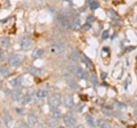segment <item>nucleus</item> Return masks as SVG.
<instances>
[{"instance_id": "1", "label": "nucleus", "mask_w": 137, "mask_h": 128, "mask_svg": "<svg viewBox=\"0 0 137 128\" xmlns=\"http://www.w3.org/2000/svg\"><path fill=\"white\" fill-rule=\"evenodd\" d=\"M8 63L9 65L14 66V68H17L22 63H23V56L18 53H13L8 58Z\"/></svg>"}, {"instance_id": "2", "label": "nucleus", "mask_w": 137, "mask_h": 128, "mask_svg": "<svg viewBox=\"0 0 137 128\" xmlns=\"http://www.w3.org/2000/svg\"><path fill=\"white\" fill-rule=\"evenodd\" d=\"M62 103V96L57 93H54L48 97V104L50 108H58Z\"/></svg>"}, {"instance_id": "3", "label": "nucleus", "mask_w": 137, "mask_h": 128, "mask_svg": "<svg viewBox=\"0 0 137 128\" xmlns=\"http://www.w3.org/2000/svg\"><path fill=\"white\" fill-rule=\"evenodd\" d=\"M57 19H58V23H60L63 27H65V29H71V27H72V22L70 21V18H68V16L60 15V16L57 17Z\"/></svg>"}, {"instance_id": "4", "label": "nucleus", "mask_w": 137, "mask_h": 128, "mask_svg": "<svg viewBox=\"0 0 137 128\" xmlns=\"http://www.w3.org/2000/svg\"><path fill=\"white\" fill-rule=\"evenodd\" d=\"M63 121H64V125L68 127H74L77 125V120L72 114H65L63 118Z\"/></svg>"}, {"instance_id": "5", "label": "nucleus", "mask_w": 137, "mask_h": 128, "mask_svg": "<svg viewBox=\"0 0 137 128\" xmlns=\"http://www.w3.org/2000/svg\"><path fill=\"white\" fill-rule=\"evenodd\" d=\"M19 45H21V48L24 49V50H27L31 48L32 46V40L29 38V37H22L21 40H19Z\"/></svg>"}, {"instance_id": "6", "label": "nucleus", "mask_w": 137, "mask_h": 128, "mask_svg": "<svg viewBox=\"0 0 137 128\" xmlns=\"http://www.w3.org/2000/svg\"><path fill=\"white\" fill-rule=\"evenodd\" d=\"M26 121L30 126H37L38 125V118L34 116L33 113H29L26 117Z\"/></svg>"}, {"instance_id": "7", "label": "nucleus", "mask_w": 137, "mask_h": 128, "mask_svg": "<svg viewBox=\"0 0 137 128\" xmlns=\"http://www.w3.org/2000/svg\"><path fill=\"white\" fill-rule=\"evenodd\" d=\"M64 104H65L66 108H73V105H74L73 97H72L71 95H66V96L64 97Z\"/></svg>"}, {"instance_id": "8", "label": "nucleus", "mask_w": 137, "mask_h": 128, "mask_svg": "<svg viewBox=\"0 0 137 128\" xmlns=\"http://www.w3.org/2000/svg\"><path fill=\"white\" fill-rule=\"evenodd\" d=\"M97 126L101 128H110L111 127V124L105 119H98L97 120Z\"/></svg>"}, {"instance_id": "9", "label": "nucleus", "mask_w": 137, "mask_h": 128, "mask_svg": "<svg viewBox=\"0 0 137 128\" xmlns=\"http://www.w3.org/2000/svg\"><path fill=\"white\" fill-rule=\"evenodd\" d=\"M42 55H43V49H41V48H37L32 53V57L33 58H40Z\"/></svg>"}, {"instance_id": "10", "label": "nucleus", "mask_w": 137, "mask_h": 128, "mask_svg": "<svg viewBox=\"0 0 137 128\" xmlns=\"http://www.w3.org/2000/svg\"><path fill=\"white\" fill-rule=\"evenodd\" d=\"M0 43L2 46H5V47H8V46H10V39L7 35H4V37L0 38Z\"/></svg>"}, {"instance_id": "11", "label": "nucleus", "mask_w": 137, "mask_h": 128, "mask_svg": "<svg viewBox=\"0 0 137 128\" xmlns=\"http://www.w3.org/2000/svg\"><path fill=\"white\" fill-rule=\"evenodd\" d=\"M9 68L7 66V65H1L0 66V74L1 76H4V77H7L9 74Z\"/></svg>"}, {"instance_id": "12", "label": "nucleus", "mask_w": 137, "mask_h": 128, "mask_svg": "<svg viewBox=\"0 0 137 128\" xmlns=\"http://www.w3.org/2000/svg\"><path fill=\"white\" fill-rule=\"evenodd\" d=\"M21 77H17V78H13L10 81H9V84L10 86H13V87H17L18 85H21Z\"/></svg>"}, {"instance_id": "13", "label": "nucleus", "mask_w": 137, "mask_h": 128, "mask_svg": "<svg viewBox=\"0 0 137 128\" xmlns=\"http://www.w3.org/2000/svg\"><path fill=\"white\" fill-rule=\"evenodd\" d=\"M35 95H37L38 98H45V97H47V92L45 89H38Z\"/></svg>"}, {"instance_id": "14", "label": "nucleus", "mask_w": 137, "mask_h": 128, "mask_svg": "<svg viewBox=\"0 0 137 128\" xmlns=\"http://www.w3.org/2000/svg\"><path fill=\"white\" fill-rule=\"evenodd\" d=\"M80 26H81V24H80V19H79L78 17H74V18L72 19V27L77 30V29H79Z\"/></svg>"}, {"instance_id": "15", "label": "nucleus", "mask_w": 137, "mask_h": 128, "mask_svg": "<svg viewBox=\"0 0 137 128\" xmlns=\"http://www.w3.org/2000/svg\"><path fill=\"white\" fill-rule=\"evenodd\" d=\"M29 71H30V73L35 74V76H40V74H41V72H42L40 69H37V68H34V66H31V68L29 69Z\"/></svg>"}, {"instance_id": "16", "label": "nucleus", "mask_w": 137, "mask_h": 128, "mask_svg": "<svg viewBox=\"0 0 137 128\" xmlns=\"http://www.w3.org/2000/svg\"><path fill=\"white\" fill-rule=\"evenodd\" d=\"M80 56H81V60H82L84 62H85V64H86V65H87L88 68H91V62H90V60H89L88 57H86V56L84 55V54H81Z\"/></svg>"}, {"instance_id": "17", "label": "nucleus", "mask_w": 137, "mask_h": 128, "mask_svg": "<svg viewBox=\"0 0 137 128\" xmlns=\"http://www.w3.org/2000/svg\"><path fill=\"white\" fill-rule=\"evenodd\" d=\"M76 73H77L79 77H81V78H84L86 76V73H85V70L82 68H80V66H78L77 69H76Z\"/></svg>"}, {"instance_id": "18", "label": "nucleus", "mask_w": 137, "mask_h": 128, "mask_svg": "<svg viewBox=\"0 0 137 128\" xmlns=\"http://www.w3.org/2000/svg\"><path fill=\"white\" fill-rule=\"evenodd\" d=\"M11 97L15 100V101H19L21 98H22V95L19 92H17V90H14L13 92V94H11Z\"/></svg>"}, {"instance_id": "19", "label": "nucleus", "mask_w": 137, "mask_h": 128, "mask_svg": "<svg viewBox=\"0 0 137 128\" xmlns=\"http://www.w3.org/2000/svg\"><path fill=\"white\" fill-rule=\"evenodd\" d=\"M31 101H32V95H25V96H23V98H22V103H23V104L30 103Z\"/></svg>"}, {"instance_id": "20", "label": "nucleus", "mask_w": 137, "mask_h": 128, "mask_svg": "<svg viewBox=\"0 0 137 128\" xmlns=\"http://www.w3.org/2000/svg\"><path fill=\"white\" fill-rule=\"evenodd\" d=\"M86 121L89 126H94V119L91 118L90 114H86Z\"/></svg>"}, {"instance_id": "21", "label": "nucleus", "mask_w": 137, "mask_h": 128, "mask_svg": "<svg viewBox=\"0 0 137 128\" xmlns=\"http://www.w3.org/2000/svg\"><path fill=\"white\" fill-rule=\"evenodd\" d=\"M89 7H90L91 9L98 8V2H97L96 0H91V1L89 2Z\"/></svg>"}, {"instance_id": "22", "label": "nucleus", "mask_w": 137, "mask_h": 128, "mask_svg": "<svg viewBox=\"0 0 137 128\" xmlns=\"http://www.w3.org/2000/svg\"><path fill=\"white\" fill-rule=\"evenodd\" d=\"M47 124L50 125V126H56L57 125V120L55 119V117H54V118H50V119L47 120Z\"/></svg>"}, {"instance_id": "23", "label": "nucleus", "mask_w": 137, "mask_h": 128, "mask_svg": "<svg viewBox=\"0 0 137 128\" xmlns=\"http://www.w3.org/2000/svg\"><path fill=\"white\" fill-rule=\"evenodd\" d=\"M51 112H53V114H54L55 117H60L61 116V111L57 108H51Z\"/></svg>"}, {"instance_id": "24", "label": "nucleus", "mask_w": 137, "mask_h": 128, "mask_svg": "<svg viewBox=\"0 0 137 128\" xmlns=\"http://www.w3.org/2000/svg\"><path fill=\"white\" fill-rule=\"evenodd\" d=\"M4 119H5V121L6 122H9L10 121V116H9V113L7 111H4Z\"/></svg>"}, {"instance_id": "25", "label": "nucleus", "mask_w": 137, "mask_h": 128, "mask_svg": "<svg viewBox=\"0 0 137 128\" xmlns=\"http://www.w3.org/2000/svg\"><path fill=\"white\" fill-rule=\"evenodd\" d=\"M109 14H110V15H112V18H117V17H118V15H117L115 13H113L112 10H109Z\"/></svg>"}, {"instance_id": "26", "label": "nucleus", "mask_w": 137, "mask_h": 128, "mask_svg": "<svg viewBox=\"0 0 137 128\" xmlns=\"http://www.w3.org/2000/svg\"><path fill=\"white\" fill-rule=\"evenodd\" d=\"M107 34H109V32H107V31L103 32V39H106V38H107Z\"/></svg>"}, {"instance_id": "27", "label": "nucleus", "mask_w": 137, "mask_h": 128, "mask_svg": "<svg viewBox=\"0 0 137 128\" xmlns=\"http://www.w3.org/2000/svg\"><path fill=\"white\" fill-rule=\"evenodd\" d=\"M89 29H90V25H89V24H85V25H84V30H89Z\"/></svg>"}, {"instance_id": "28", "label": "nucleus", "mask_w": 137, "mask_h": 128, "mask_svg": "<svg viewBox=\"0 0 137 128\" xmlns=\"http://www.w3.org/2000/svg\"><path fill=\"white\" fill-rule=\"evenodd\" d=\"M94 21V16H89L88 17V22H93Z\"/></svg>"}, {"instance_id": "29", "label": "nucleus", "mask_w": 137, "mask_h": 128, "mask_svg": "<svg viewBox=\"0 0 137 128\" xmlns=\"http://www.w3.org/2000/svg\"><path fill=\"white\" fill-rule=\"evenodd\" d=\"M135 118H136V119H137V110H136V111H135Z\"/></svg>"}, {"instance_id": "30", "label": "nucleus", "mask_w": 137, "mask_h": 128, "mask_svg": "<svg viewBox=\"0 0 137 128\" xmlns=\"http://www.w3.org/2000/svg\"><path fill=\"white\" fill-rule=\"evenodd\" d=\"M1 53H2V49H1V47H0V55H1Z\"/></svg>"}, {"instance_id": "31", "label": "nucleus", "mask_w": 137, "mask_h": 128, "mask_svg": "<svg viewBox=\"0 0 137 128\" xmlns=\"http://www.w3.org/2000/svg\"><path fill=\"white\" fill-rule=\"evenodd\" d=\"M0 87H1V80H0Z\"/></svg>"}, {"instance_id": "32", "label": "nucleus", "mask_w": 137, "mask_h": 128, "mask_svg": "<svg viewBox=\"0 0 137 128\" xmlns=\"http://www.w3.org/2000/svg\"><path fill=\"white\" fill-rule=\"evenodd\" d=\"M66 1H72V0H66Z\"/></svg>"}, {"instance_id": "33", "label": "nucleus", "mask_w": 137, "mask_h": 128, "mask_svg": "<svg viewBox=\"0 0 137 128\" xmlns=\"http://www.w3.org/2000/svg\"><path fill=\"white\" fill-rule=\"evenodd\" d=\"M39 1H45V0H39Z\"/></svg>"}]
</instances>
